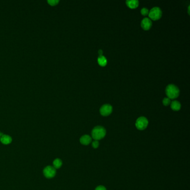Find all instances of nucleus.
I'll list each match as a JSON object with an SVG mask.
<instances>
[{
  "label": "nucleus",
  "mask_w": 190,
  "mask_h": 190,
  "mask_svg": "<svg viewBox=\"0 0 190 190\" xmlns=\"http://www.w3.org/2000/svg\"><path fill=\"white\" fill-rule=\"evenodd\" d=\"M106 135V130L103 127L97 126L94 127L91 132L92 138L95 140L103 139Z\"/></svg>",
  "instance_id": "1"
},
{
  "label": "nucleus",
  "mask_w": 190,
  "mask_h": 190,
  "mask_svg": "<svg viewBox=\"0 0 190 190\" xmlns=\"http://www.w3.org/2000/svg\"><path fill=\"white\" fill-rule=\"evenodd\" d=\"M166 93L169 99H174L179 96V90L176 85L169 84L166 87Z\"/></svg>",
  "instance_id": "2"
},
{
  "label": "nucleus",
  "mask_w": 190,
  "mask_h": 190,
  "mask_svg": "<svg viewBox=\"0 0 190 190\" xmlns=\"http://www.w3.org/2000/svg\"><path fill=\"white\" fill-rule=\"evenodd\" d=\"M149 17L153 20H157L161 19L162 15V12L160 8L154 7L152 8L148 13Z\"/></svg>",
  "instance_id": "3"
},
{
  "label": "nucleus",
  "mask_w": 190,
  "mask_h": 190,
  "mask_svg": "<svg viewBox=\"0 0 190 190\" xmlns=\"http://www.w3.org/2000/svg\"><path fill=\"white\" fill-rule=\"evenodd\" d=\"M148 124V121L147 119L144 117H140L138 118L136 122V127L140 130L145 129Z\"/></svg>",
  "instance_id": "4"
},
{
  "label": "nucleus",
  "mask_w": 190,
  "mask_h": 190,
  "mask_svg": "<svg viewBox=\"0 0 190 190\" xmlns=\"http://www.w3.org/2000/svg\"><path fill=\"white\" fill-rule=\"evenodd\" d=\"M43 173L45 177L51 178L56 175V169L52 166H47L44 169Z\"/></svg>",
  "instance_id": "5"
},
{
  "label": "nucleus",
  "mask_w": 190,
  "mask_h": 190,
  "mask_svg": "<svg viewBox=\"0 0 190 190\" xmlns=\"http://www.w3.org/2000/svg\"><path fill=\"white\" fill-rule=\"evenodd\" d=\"M113 108L110 104H104L100 109V113L103 116H108L112 113Z\"/></svg>",
  "instance_id": "6"
},
{
  "label": "nucleus",
  "mask_w": 190,
  "mask_h": 190,
  "mask_svg": "<svg viewBox=\"0 0 190 190\" xmlns=\"http://www.w3.org/2000/svg\"><path fill=\"white\" fill-rule=\"evenodd\" d=\"M152 21L147 17L143 19L141 22V26L144 30H148L152 27Z\"/></svg>",
  "instance_id": "7"
},
{
  "label": "nucleus",
  "mask_w": 190,
  "mask_h": 190,
  "mask_svg": "<svg viewBox=\"0 0 190 190\" xmlns=\"http://www.w3.org/2000/svg\"><path fill=\"white\" fill-rule=\"evenodd\" d=\"M80 143L85 146L89 144L91 142V137L89 135H84L80 139Z\"/></svg>",
  "instance_id": "8"
},
{
  "label": "nucleus",
  "mask_w": 190,
  "mask_h": 190,
  "mask_svg": "<svg viewBox=\"0 0 190 190\" xmlns=\"http://www.w3.org/2000/svg\"><path fill=\"white\" fill-rule=\"evenodd\" d=\"M0 140L3 144H9L11 143L12 138L8 135L3 134L0 137Z\"/></svg>",
  "instance_id": "9"
},
{
  "label": "nucleus",
  "mask_w": 190,
  "mask_h": 190,
  "mask_svg": "<svg viewBox=\"0 0 190 190\" xmlns=\"http://www.w3.org/2000/svg\"><path fill=\"white\" fill-rule=\"evenodd\" d=\"M127 5L130 9H136L139 5V2L137 0H132V1H126Z\"/></svg>",
  "instance_id": "10"
},
{
  "label": "nucleus",
  "mask_w": 190,
  "mask_h": 190,
  "mask_svg": "<svg viewBox=\"0 0 190 190\" xmlns=\"http://www.w3.org/2000/svg\"><path fill=\"white\" fill-rule=\"evenodd\" d=\"M171 108L175 111H178L181 109V104L177 101H175L171 103Z\"/></svg>",
  "instance_id": "11"
},
{
  "label": "nucleus",
  "mask_w": 190,
  "mask_h": 190,
  "mask_svg": "<svg viewBox=\"0 0 190 190\" xmlns=\"http://www.w3.org/2000/svg\"><path fill=\"white\" fill-rule=\"evenodd\" d=\"M98 62L101 66H105L107 64V60L105 56L101 55L98 59Z\"/></svg>",
  "instance_id": "12"
},
{
  "label": "nucleus",
  "mask_w": 190,
  "mask_h": 190,
  "mask_svg": "<svg viewBox=\"0 0 190 190\" xmlns=\"http://www.w3.org/2000/svg\"><path fill=\"white\" fill-rule=\"evenodd\" d=\"M62 165H63V162L60 159L56 158L53 161V166L55 169L60 168L62 167Z\"/></svg>",
  "instance_id": "13"
},
{
  "label": "nucleus",
  "mask_w": 190,
  "mask_h": 190,
  "mask_svg": "<svg viewBox=\"0 0 190 190\" xmlns=\"http://www.w3.org/2000/svg\"><path fill=\"white\" fill-rule=\"evenodd\" d=\"M48 2L49 3V5H50L51 6H55L59 2V0H48Z\"/></svg>",
  "instance_id": "14"
},
{
  "label": "nucleus",
  "mask_w": 190,
  "mask_h": 190,
  "mask_svg": "<svg viewBox=\"0 0 190 190\" xmlns=\"http://www.w3.org/2000/svg\"><path fill=\"white\" fill-rule=\"evenodd\" d=\"M170 103H171V100L168 98H165L163 100V104L165 105V106L168 105Z\"/></svg>",
  "instance_id": "15"
},
{
  "label": "nucleus",
  "mask_w": 190,
  "mask_h": 190,
  "mask_svg": "<svg viewBox=\"0 0 190 190\" xmlns=\"http://www.w3.org/2000/svg\"><path fill=\"white\" fill-rule=\"evenodd\" d=\"M99 146V143L98 140H94L92 142V146L94 148H98Z\"/></svg>",
  "instance_id": "16"
},
{
  "label": "nucleus",
  "mask_w": 190,
  "mask_h": 190,
  "mask_svg": "<svg viewBox=\"0 0 190 190\" xmlns=\"http://www.w3.org/2000/svg\"><path fill=\"white\" fill-rule=\"evenodd\" d=\"M141 13L143 15V16H146L149 13V11L147 8H143L141 10Z\"/></svg>",
  "instance_id": "17"
},
{
  "label": "nucleus",
  "mask_w": 190,
  "mask_h": 190,
  "mask_svg": "<svg viewBox=\"0 0 190 190\" xmlns=\"http://www.w3.org/2000/svg\"><path fill=\"white\" fill-rule=\"evenodd\" d=\"M95 190H107L106 188L103 186H98Z\"/></svg>",
  "instance_id": "18"
},
{
  "label": "nucleus",
  "mask_w": 190,
  "mask_h": 190,
  "mask_svg": "<svg viewBox=\"0 0 190 190\" xmlns=\"http://www.w3.org/2000/svg\"><path fill=\"white\" fill-rule=\"evenodd\" d=\"M98 54H99V56L102 55V54H103V51L101 50H99L98 51Z\"/></svg>",
  "instance_id": "19"
},
{
  "label": "nucleus",
  "mask_w": 190,
  "mask_h": 190,
  "mask_svg": "<svg viewBox=\"0 0 190 190\" xmlns=\"http://www.w3.org/2000/svg\"><path fill=\"white\" fill-rule=\"evenodd\" d=\"M0 137H1V133H0Z\"/></svg>",
  "instance_id": "20"
}]
</instances>
